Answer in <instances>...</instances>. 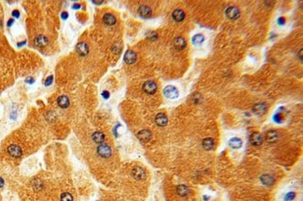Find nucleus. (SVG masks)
<instances>
[{
    "instance_id": "f257e3e1",
    "label": "nucleus",
    "mask_w": 303,
    "mask_h": 201,
    "mask_svg": "<svg viewBox=\"0 0 303 201\" xmlns=\"http://www.w3.org/2000/svg\"><path fill=\"white\" fill-rule=\"evenodd\" d=\"M163 94L168 99H176L179 96V91L175 86H167L163 89Z\"/></svg>"
},
{
    "instance_id": "f03ea898",
    "label": "nucleus",
    "mask_w": 303,
    "mask_h": 201,
    "mask_svg": "<svg viewBox=\"0 0 303 201\" xmlns=\"http://www.w3.org/2000/svg\"><path fill=\"white\" fill-rule=\"evenodd\" d=\"M97 153L100 157H102L104 158H107L112 155V150L107 144L102 143L97 147Z\"/></svg>"
},
{
    "instance_id": "7ed1b4c3",
    "label": "nucleus",
    "mask_w": 303,
    "mask_h": 201,
    "mask_svg": "<svg viewBox=\"0 0 303 201\" xmlns=\"http://www.w3.org/2000/svg\"><path fill=\"white\" fill-rule=\"evenodd\" d=\"M8 153L10 157L14 158H21L23 155V151L22 148L17 145V144H11L8 147Z\"/></svg>"
},
{
    "instance_id": "20e7f679",
    "label": "nucleus",
    "mask_w": 303,
    "mask_h": 201,
    "mask_svg": "<svg viewBox=\"0 0 303 201\" xmlns=\"http://www.w3.org/2000/svg\"><path fill=\"white\" fill-rule=\"evenodd\" d=\"M240 9L235 6L228 7L226 9V16L229 20H237L238 18H240Z\"/></svg>"
},
{
    "instance_id": "39448f33",
    "label": "nucleus",
    "mask_w": 303,
    "mask_h": 201,
    "mask_svg": "<svg viewBox=\"0 0 303 201\" xmlns=\"http://www.w3.org/2000/svg\"><path fill=\"white\" fill-rule=\"evenodd\" d=\"M157 88H158V86L157 84L154 82V81H147L144 83L143 85V89L144 91L147 93V94H149V95H153L156 93L157 91Z\"/></svg>"
},
{
    "instance_id": "423d86ee",
    "label": "nucleus",
    "mask_w": 303,
    "mask_h": 201,
    "mask_svg": "<svg viewBox=\"0 0 303 201\" xmlns=\"http://www.w3.org/2000/svg\"><path fill=\"white\" fill-rule=\"evenodd\" d=\"M132 175L135 180L141 181L146 178V171L141 167H134L132 170Z\"/></svg>"
},
{
    "instance_id": "0eeeda50",
    "label": "nucleus",
    "mask_w": 303,
    "mask_h": 201,
    "mask_svg": "<svg viewBox=\"0 0 303 201\" xmlns=\"http://www.w3.org/2000/svg\"><path fill=\"white\" fill-rule=\"evenodd\" d=\"M124 62L128 64H133L136 62L137 59V55L134 51L133 50H128L125 54H124Z\"/></svg>"
},
{
    "instance_id": "6e6552de",
    "label": "nucleus",
    "mask_w": 303,
    "mask_h": 201,
    "mask_svg": "<svg viewBox=\"0 0 303 201\" xmlns=\"http://www.w3.org/2000/svg\"><path fill=\"white\" fill-rule=\"evenodd\" d=\"M268 110V105L266 104L265 103H257L254 107H253V112L258 115V116H261L264 115Z\"/></svg>"
},
{
    "instance_id": "1a4fd4ad",
    "label": "nucleus",
    "mask_w": 303,
    "mask_h": 201,
    "mask_svg": "<svg viewBox=\"0 0 303 201\" xmlns=\"http://www.w3.org/2000/svg\"><path fill=\"white\" fill-rule=\"evenodd\" d=\"M262 141H263L262 136L259 132H254L250 136V143L255 146H259L262 143Z\"/></svg>"
},
{
    "instance_id": "9d476101",
    "label": "nucleus",
    "mask_w": 303,
    "mask_h": 201,
    "mask_svg": "<svg viewBox=\"0 0 303 201\" xmlns=\"http://www.w3.org/2000/svg\"><path fill=\"white\" fill-rule=\"evenodd\" d=\"M137 137L139 138L140 141L147 143V142H149V141L151 140L152 133L149 130H148V129H143V130H141V131H139L137 133Z\"/></svg>"
},
{
    "instance_id": "9b49d317",
    "label": "nucleus",
    "mask_w": 303,
    "mask_h": 201,
    "mask_svg": "<svg viewBox=\"0 0 303 201\" xmlns=\"http://www.w3.org/2000/svg\"><path fill=\"white\" fill-rule=\"evenodd\" d=\"M155 122L158 126L159 127H165L168 124V118L165 114L159 113L156 116L155 118Z\"/></svg>"
},
{
    "instance_id": "f8f14e48",
    "label": "nucleus",
    "mask_w": 303,
    "mask_h": 201,
    "mask_svg": "<svg viewBox=\"0 0 303 201\" xmlns=\"http://www.w3.org/2000/svg\"><path fill=\"white\" fill-rule=\"evenodd\" d=\"M138 14L142 17V18H149L150 16L152 15V10L151 8L148 6H141L139 8H138Z\"/></svg>"
},
{
    "instance_id": "ddd939ff",
    "label": "nucleus",
    "mask_w": 303,
    "mask_h": 201,
    "mask_svg": "<svg viewBox=\"0 0 303 201\" xmlns=\"http://www.w3.org/2000/svg\"><path fill=\"white\" fill-rule=\"evenodd\" d=\"M76 52L80 55V56H86L89 53V47L86 43L84 42H80L76 45Z\"/></svg>"
},
{
    "instance_id": "4468645a",
    "label": "nucleus",
    "mask_w": 303,
    "mask_h": 201,
    "mask_svg": "<svg viewBox=\"0 0 303 201\" xmlns=\"http://www.w3.org/2000/svg\"><path fill=\"white\" fill-rule=\"evenodd\" d=\"M172 16H173V19H174L175 22H177V23H181V22H183V21L185 20L186 14H185V12H184L182 9H175V10L173 12Z\"/></svg>"
},
{
    "instance_id": "2eb2a0df",
    "label": "nucleus",
    "mask_w": 303,
    "mask_h": 201,
    "mask_svg": "<svg viewBox=\"0 0 303 201\" xmlns=\"http://www.w3.org/2000/svg\"><path fill=\"white\" fill-rule=\"evenodd\" d=\"M278 138H279V134L276 130H269L266 134V140L268 143H276Z\"/></svg>"
},
{
    "instance_id": "dca6fc26",
    "label": "nucleus",
    "mask_w": 303,
    "mask_h": 201,
    "mask_svg": "<svg viewBox=\"0 0 303 201\" xmlns=\"http://www.w3.org/2000/svg\"><path fill=\"white\" fill-rule=\"evenodd\" d=\"M103 21H104V23L107 25H109V26L115 25L116 23H117L116 17L114 16L113 14H111V13H106L104 15V17H103Z\"/></svg>"
},
{
    "instance_id": "f3484780",
    "label": "nucleus",
    "mask_w": 303,
    "mask_h": 201,
    "mask_svg": "<svg viewBox=\"0 0 303 201\" xmlns=\"http://www.w3.org/2000/svg\"><path fill=\"white\" fill-rule=\"evenodd\" d=\"M34 42H35L36 46L38 47V48H44V47H46V46L48 45L49 40H48V38H47L45 36H41V35H40V36H38V37L35 38Z\"/></svg>"
},
{
    "instance_id": "a211bd4d",
    "label": "nucleus",
    "mask_w": 303,
    "mask_h": 201,
    "mask_svg": "<svg viewBox=\"0 0 303 201\" xmlns=\"http://www.w3.org/2000/svg\"><path fill=\"white\" fill-rule=\"evenodd\" d=\"M228 145L232 148V149H239L243 146V141L239 138H231L228 142Z\"/></svg>"
},
{
    "instance_id": "6ab92c4d",
    "label": "nucleus",
    "mask_w": 303,
    "mask_h": 201,
    "mask_svg": "<svg viewBox=\"0 0 303 201\" xmlns=\"http://www.w3.org/2000/svg\"><path fill=\"white\" fill-rule=\"evenodd\" d=\"M174 45H175V48L176 49H184L186 47H187V43H186V40L183 38H175V40H174Z\"/></svg>"
},
{
    "instance_id": "aec40b11",
    "label": "nucleus",
    "mask_w": 303,
    "mask_h": 201,
    "mask_svg": "<svg viewBox=\"0 0 303 201\" xmlns=\"http://www.w3.org/2000/svg\"><path fill=\"white\" fill-rule=\"evenodd\" d=\"M69 99L67 96L65 95H62L58 98V105L59 107L63 108V109H65L69 106Z\"/></svg>"
},
{
    "instance_id": "412c9836",
    "label": "nucleus",
    "mask_w": 303,
    "mask_h": 201,
    "mask_svg": "<svg viewBox=\"0 0 303 201\" xmlns=\"http://www.w3.org/2000/svg\"><path fill=\"white\" fill-rule=\"evenodd\" d=\"M91 138H92V141L94 142V143H103L104 142H105V134L103 133V132H100V131H96V132H94L93 134H92V136H91Z\"/></svg>"
},
{
    "instance_id": "4be33fe9",
    "label": "nucleus",
    "mask_w": 303,
    "mask_h": 201,
    "mask_svg": "<svg viewBox=\"0 0 303 201\" xmlns=\"http://www.w3.org/2000/svg\"><path fill=\"white\" fill-rule=\"evenodd\" d=\"M260 182L266 186H270L274 183V178L269 174H265L260 177Z\"/></svg>"
},
{
    "instance_id": "5701e85b",
    "label": "nucleus",
    "mask_w": 303,
    "mask_h": 201,
    "mask_svg": "<svg viewBox=\"0 0 303 201\" xmlns=\"http://www.w3.org/2000/svg\"><path fill=\"white\" fill-rule=\"evenodd\" d=\"M215 146V141L212 138H205L202 141V147L205 150H212Z\"/></svg>"
},
{
    "instance_id": "b1692460",
    "label": "nucleus",
    "mask_w": 303,
    "mask_h": 201,
    "mask_svg": "<svg viewBox=\"0 0 303 201\" xmlns=\"http://www.w3.org/2000/svg\"><path fill=\"white\" fill-rule=\"evenodd\" d=\"M176 193L180 197H187L190 193V190H189L188 186H186L184 184H180L176 187Z\"/></svg>"
},
{
    "instance_id": "393cba45",
    "label": "nucleus",
    "mask_w": 303,
    "mask_h": 201,
    "mask_svg": "<svg viewBox=\"0 0 303 201\" xmlns=\"http://www.w3.org/2000/svg\"><path fill=\"white\" fill-rule=\"evenodd\" d=\"M203 41H204V37L201 34H197V35H195L192 38V43L194 45H197V46L198 45H201Z\"/></svg>"
},
{
    "instance_id": "a878e982",
    "label": "nucleus",
    "mask_w": 303,
    "mask_h": 201,
    "mask_svg": "<svg viewBox=\"0 0 303 201\" xmlns=\"http://www.w3.org/2000/svg\"><path fill=\"white\" fill-rule=\"evenodd\" d=\"M61 201H73V197L69 193H64L61 196Z\"/></svg>"
},
{
    "instance_id": "bb28decb",
    "label": "nucleus",
    "mask_w": 303,
    "mask_h": 201,
    "mask_svg": "<svg viewBox=\"0 0 303 201\" xmlns=\"http://www.w3.org/2000/svg\"><path fill=\"white\" fill-rule=\"evenodd\" d=\"M121 48H122L121 47V44L119 42H117V43H115L113 46H112V51L115 52V53H118V52H120Z\"/></svg>"
},
{
    "instance_id": "cd10ccee",
    "label": "nucleus",
    "mask_w": 303,
    "mask_h": 201,
    "mask_svg": "<svg viewBox=\"0 0 303 201\" xmlns=\"http://www.w3.org/2000/svg\"><path fill=\"white\" fill-rule=\"evenodd\" d=\"M296 197L295 192H289L285 196V201H292Z\"/></svg>"
},
{
    "instance_id": "c85d7f7f",
    "label": "nucleus",
    "mask_w": 303,
    "mask_h": 201,
    "mask_svg": "<svg viewBox=\"0 0 303 201\" xmlns=\"http://www.w3.org/2000/svg\"><path fill=\"white\" fill-rule=\"evenodd\" d=\"M273 119H274V121L276 122V123H282L283 122V116H282V114H280V113H277L276 115H274V117H273Z\"/></svg>"
},
{
    "instance_id": "c756f323",
    "label": "nucleus",
    "mask_w": 303,
    "mask_h": 201,
    "mask_svg": "<svg viewBox=\"0 0 303 201\" xmlns=\"http://www.w3.org/2000/svg\"><path fill=\"white\" fill-rule=\"evenodd\" d=\"M148 37H149V39H151V40H156V39L158 38V35H157L155 32H149V33H148Z\"/></svg>"
},
{
    "instance_id": "7c9ffc66",
    "label": "nucleus",
    "mask_w": 303,
    "mask_h": 201,
    "mask_svg": "<svg viewBox=\"0 0 303 201\" xmlns=\"http://www.w3.org/2000/svg\"><path fill=\"white\" fill-rule=\"evenodd\" d=\"M37 187H39V190L43 188V183L39 180H37L36 182H34V188H37Z\"/></svg>"
},
{
    "instance_id": "2f4dec72",
    "label": "nucleus",
    "mask_w": 303,
    "mask_h": 201,
    "mask_svg": "<svg viewBox=\"0 0 303 201\" xmlns=\"http://www.w3.org/2000/svg\"><path fill=\"white\" fill-rule=\"evenodd\" d=\"M52 80H53V77L52 76H50L47 78V79L45 81V86H50L51 83H52Z\"/></svg>"
},
{
    "instance_id": "473e14b6",
    "label": "nucleus",
    "mask_w": 303,
    "mask_h": 201,
    "mask_svg": "<svg viewBox=\"0 0 303 201\" xmlns=\"http://www.w3.org/2000/svg\"><path fill=\"white\" fill-rule=\"evenodd\" d=\"M277 23H278V24H279V25H284V24H285V19L284 17H280V18H278Z\"/></svg>"
},
{
    "instance_id": "72a5a7b5",
    "label": "nucleus",
    "mask_w": 303,
    "mask_h": 201,
    "mask_svg": "<svg viewBox=\"0 0 303 201\" xmlns=\"http://www.w3.org/2000/svg\"><path fill=\"white\" fill-rule=\"evenodd\" d=\"M12 16H13L14 18H19V17H20V11H19V10H17V9H14V10L12 11Z\"/></svg>"
},
{
    "instance_id": "f704fd0d",
    "label": "nucleus",
    "mask_w": 303,
    "mask_h": 201,
    "mask_svg": "<svg viewBox=\"0 0 303 201\" xmlns=\"http://www.w3.org/2000/svg\"><path fill=\"white\" fill-rule=\"evenodd\" d=\"M102 96H103L105 99H108V98H109V96H110V94H109V92H108V91L105 90V91H103V92H102Z\"/></svg>"
},
{
    "instance_id": "c9c22d12",
    "label": "nucleus",
    "mask_w": 303,
    "mask_h": 201,
    "mask_svg": "<svg viewBox=\"0 0 303 201\" xmlns=\"http://www.w3.org/2000/svg\"><path fill=\"white\" fill-rule=\"evenodd\" d=\"M25 82H26V83H28V84H33V83L35 82V79H34L33 78L29 77V78H27L25 79Z\"/></svg>"
},
{
    "instance_id": "e433bc0d",
    "label": "nucleus",
    "mask_w": 303,
    "mask_h": 201,
    "mask_svg": "<svg viewBox=\"0 0 303 201\" xmlns=\"http://www.w3.org/2000/svg\"><path fill=\"white\" fill-rule=\"evenodd\" d=\"M67 18H68V13H67L66 11L63 12V13H62V19H63V20H66Z\"/></svg>"
},
{
    "instance_id": "4c0bfd02",
    "label": "nucleus",
    "mask_w": 303,
    "mask_h": 201,
    "mask_svg": "<svg viewBox=\"0 0 303 201\" xmlns=\"http://www.w3.org/2000/svg\"><path fill=\"white\" fill-rule=\"evenodd\" d=\"M13 23H14L13 19H10V20H8V23H7L8 27H10V26H11V25L13 24Z\"/></svg>"
},
{
    "instance_id": "58836bf2",
    "label": "nucleus",
    "mask_w": 303,
    "mask_h": 201,
    "mask_svg": "<svg viewBox=\"0 0 303 201\" xmlns=\"http://www.w3.org/2000/svg\"><path fill=\"white\" fill-rule=\"evenodd\" d=\"M10 118H11L12 119H16V118H17V114H16L15 112H13V113L10 115Z\"/></svg>"
},
{
    "instance_id": "ea45409f",
    "label": "nucleus",
    "mask_w": 303,
    "mask_h": 201,
    "mask_svg": "<svg viewBox=\"0 0 303 201\" xmlns=\"http://www.w3.org/2000/svg\"><path fill=\"white\" fill-rule=\"evenodd\" d=\"M4 186V180L0 177V188H2Z\"/></svg>"
},
{
    "instance_id": "a19ab883",
    "label": "nucleus",
    "mask_w": 303,
    "mask_h": 201,
    "mask_svg": "<svg viewBox=\"0 0 303 201\" xmlns=\"http://www.w3.org/2000/svg\"><path fill=\"white\" fill-rule=\"evenodd\" d=\"M80 8V5L79 4H74L73 5V8H75V9H77V8Z\"/></svg>"
},
{
    "instance_id": "79ce46f5",
    "label": "nucleus",
    "mask_w": 303,
    "mask_h": 201,
    "mask_svg": "<svg viewBox=\"0 0 303 201\" xmlns=\"http://www.w3.org/2000/svg\"><path fill=\"white\" fill-rule=\"evenodd\" d=\"M25 44V41H23V42H21V43H18V46L19 47H22V46H24Z\"/></svg>"
},
{
    "instance_id": "37998d69",
    "label": "nucleus",
    "mask_w": 303,
    "mask_h": 201,
    "mask_svg": "<svg viewBox=\"0 0 303 201\" xmlns=\"http://www.w3.org/2000/svg\"><path fill=\"white\" fill-rule=\"evenodd\" d=\"M1 25H2V23H1V21H0V27H1Z\"/></svg>"
}]
</instances>
